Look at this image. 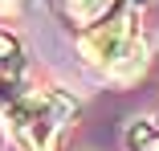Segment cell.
Masks as SVG:
<instances>
[{
    "mask_svg": "<svg viewBox=\"0 0 159 151\" xmlns=\"http://www.w3.org/2000/svg\"><path fill=\"white\" fill-rule=\"evenodd\" d=\"M82 57L90 66H102L114 78H135L143 70V41L135 29V4H122L110 21L94 25V33L82 37Z\"/></svg>",
    "mask_w": 159,
    "mask_h": 151,
    "instance_id": "obj_1",
    "label": "cell"
},
{
    "mask_svg": "<svg viewBox=\"0 0 159 151\" xmlns=\"http://www.w3.org/2000/svg\"><path fill=\"white\" fill-rule=\"evenodd\" d=\"M74 118V98L61 90H41V94H25L8 106L12 135L25 151H53L66 123Z\"/></svg>",
    "mask_w": 159,
    "mask_h": 151,
    "instance_id": "obj_2",
    "label": "cell"
},
{
    "mask_svg": "<svg viewBox=\"0 0 159 151\" xmlns=\"http://www.w3.org/2000/svg\"><path fill=\"white\" fill-rule=\"evenodd\" d=\"M110 4L114 0H66V12L74 21H82V25H94V21H102L110 12Z\"/></svg>",
    "mask_w": 159,
    "mask_h": 151,
    "instance_id": "obj_3",
    "label": "cell"
},
{
    "mask_svg": "<svg viewBox=\"0 0 159 151\" xmlns=\"http://www.w3.org/2000/svg\"><path fill=\"white\" fill-rule=\"evenodd\" d=\"M131 147L135 151H159V123H151V118H139V123L131 127Z\"/></svg>",
    "mask_w": 159,
    "mask_h": 151,
    "instance_id": "obj_4",
    "label": "cell"
},
{
    "mask_svg": "<svg viewBox=\"0 0 159 151\" xmlns=\"http://www.w3.org/2000/svg\"><path fill=\"white\" fill-rule=\"evenodd\" d=\"M12 4H16V0H0V12H4V8H12Z\"/></svg>",
    "mask_w": 159,
    "mask_h": 151,
    "instance_id": "obj_5",
    "label": "cell"
},
{
    "mask_svg": "<svg viewBox=\"0 0 159 151\" xmlns=\"http://www.w3.org/2000/svg\"><path fill=\"white\" fill-rule=\"evenodd\" d=\"M131 4H135V8H139V4H147V0H131Z\"/></svg>",
    "mask_w": 159,
    "mask_h": 151,
    "instance_id": "obj_6",
    "label": "cell"
}]
</instances>
